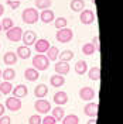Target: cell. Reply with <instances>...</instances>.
Instances as JSON below:
<instances>
[{"instance_id": "cell-1", "label": "cell", "mask_w": 123, "mask_h": 124, "mask_svg": "<svg viewBox=\"0 0 123 124\" xmlns=\"http://www.w3.org/2000/svg\"><path fill=\"white\" fill-rule=\"evenodd\" d=\"M21 20H23L24 24H35L37 21L40 20V13L38 10L35 7H27L23 10V13H21Z\"/></svg>"}, {"instance_id": "cell-2", "label": "cell", "mask_w": 123, "mask_h": 124, "mask_svg": "<svg viewBox=\"0 0 123 124\" xmlns=\"http://www.w3.org/2000/svg\"><path fill=\"white\" fill-rule=\"evenodd\" d=\"M33 68L37 69L38 72L47 70L50 68V59L44 54H37L33 56Z\"/></svg>"}, {"instance_id": "cell-3", "label": "cell", "mask_w": 123, "mask_h": 124, "mask_svg": "<svg viewBox=\"0 0 123 124\" xmlns=\"http://www.w3.org/2000/svg\"><path fill=\"white\" fill-rule=\"evenodd\" d=\"M55 38L61 44H67V42H69L71 39L74 38V31L71 30V28H68V27L60 28V30L57 31V34H55Z\"/></svg>"}, {"instance_id": "cell-4", "label": "cell", "mask_w": 123, "mask_h": 124, "mask_svg": "<svg viewBox=\"0 0 123 124\" xmlns=\"http://www.w3.org/2000/svg\"><path fill=\"white\" fill-rule=\"evenodd\" d=\"M95 20H96V16H95V11H93V10L84 8V10L79 13V21H81L82 24H85V25L92 24Z\"/></svg>"}, {"instance_id": "cell-5", "label": "cell", "mask_w": 123, "mask_h": 124, "mask_svg": "<svg viewBox=\"0 0 123 124\" xmlns=\"http://www.w3.org/2000/svg\"><path fill=\"white\" fill-rule=\"evenodd\" d=\"M34 108L38 114H48L51 111V103L47 99H37V101L34 103Z\"/></svg>"}, {"instance_id": "cell-6", "label": "cell", "mask_w": 123, "mask_h": 124, "mask_svg": "<svg viewBox=\"0 0 123 124\" xmlns=\"http://www.w3.org/2000/svg\"><path fill=\"white\" fill-rule=\"evenodd\" d=\"M21 35H23V28L21 27H11L10 30L6 31V37H7L9 41L11 42H18L21 41Z\"/></svg>"}, {"instance_id": "cell-7", "label": "cell", "mask_w": 123, "mask_h": 124, "mask_svg": "<svg viewBox=\"0 0 123 124\" xmlns=\"http://www.w3.org/2000/svg\"><path fill=\"white\" fill-rule=\"evenodd\" d=\"M95 96H96V92H95V89H93V87L84 86V87H81V89H79V97H81V100L92 101L93 99H95Z\"/></svg>"}, {"instance_id": "cell-8", "label": "cell", "mask_w": 123, "mask_h": 124, "mask_svg": "<svg viewBox=\"0 0 123 124\" xmlns=\"http://www.w3.org/2000/svg\"><path fill=\"white\" fill-rule=\"evenodd\" d=\"M4 107L7 108V110H10V111H18L21 108V99H17L14 96L7 97L6 103H4Z\"/></svg>"}, {"instance_id": "cell-9", "label": "cell", "mask_w": 123, "mask_h": 124, "mask_svg": "<svg viewBox=\"0 0 123 124\" xmlns=\"http://www.w3.org/2000/svg\"><path fill=\"white\" fill-rule=\"evenodd\" d=\"M21 41L26 46H31L34 45V42L37 41V34L35 31L28 30V31H23V35H21Z\"/></svg>"}, {"instance_id": "cell-10", "label": "cell", "mask_w": 123, "mask_h": 124, "mask_svg": "<svg viewBox=\"0 0 123 124\" xmlns=\"http://www.w3.org/2000/svg\"><path fill=\"white\" fill-rule=\"evenodd\" d=\"M50 41L47 38H37V41L34 42V49L37 54H45L50 48Z\"/></svg>"}, {"instance_id": "cell-11", "label": "cell", "mask_w": 123, "mask_h": 124, "mask_svg": "<svg viewBox=\"0 0 123 124\" xmlns=\"http://www.w3.org/2000/svg\"><path fill=\"white\" fill-rule=\"evenodd\" d=\"M84 113H85V116L95 118L98 116V103L96 101H88L84 107Z\"/></svg>"}, {"instance_id": "cell-12", "label": "cell", "mask_w": 123, "mask_h": 124, "mask_svg": "<svg viewBox=\"0 0 123 124\" xmlns=\"http://www.w3.org/2000/svg\"><path fill=\"white\" fill-rule=\"evenodd\" d=\"M40 20L43 21L44 24H50L53 23L55 20V14L54 11L51 10V8H45V10H41V13H40Z\"/></svg>"}, {"instance_id": "cell-13", "label": "cell", "mask_w": 123, "mask_h": 124, "mask_svg": "<svg viewBox=\"0 0 123 124\" xmlns=\"http://www.w3.org/2000/svg\"><path fill=\"white\" fill-rule=\"evenodd\" d=\"M53 100H54V103L57 104V106H64V104H67V103H68L69 97H68V94H67V92L60 90V92H57L54 94Z\"/></svg>"}, {"instance_id": "cell-14", "label": "cell", "mask_w": 123, "mask_h": 124, "mask_svg": "<svg viewBox=\"0 0 123 124\" xmlns=\"http://www.w3.org/2000/svg\"><path fill=\"white\" fill-rule=\"evenodd\" d=\"M69 70H71V66H69V62H64V61H60L55 63V72L58 73V75H62V76H65V75H68Z\"/></svg>"}, {"instance_id": "cell-15", "label": "cell", "mask_w": 123, "mask_h": 124, "mask_svg": "<svg viewBox=\"0 0 123 124\" xmlns=\"http://www.w3.org/2000/svg\"><path fill=\"white\" fill-rule=\"evenodd\" d=\"M11 93H13V96L17 97V99H23V97H26L28 94V87L26 85H17L16 87H13Z\"/></svg>"}, {"instance_id": "cell-16", "label": "cell", "mask_w": 123, "mask_h": 124, "mask_svg": "<svg viewBox=\"0 0 123 124\" xmlns=\"http://www.w3.org/2000/svg\"><path fill=\"white\" fill-rule=\"evenodd\" d=\"M24 78L28 82H35V80H38V78H40V72L37 69H34L33 66L27 68V69L24 70Z\"/></svg>"}, {"instance_id": "cell-17", "label": "cell", "mask_w": 123, "mask_h": 124, "mask_svg": "<svg viewBox=\"0 0 123 124\" xmlns=\"http://www.w3.org/2000/svg\"><path fill=\"white\" fill-rule=\"evenodd\" d=\"M48 94V86L44 85V83H40V85L35 86L34 89V96L37 99H45V96Z\"/></svg>"}, {"instance_id": "cell-18", "label": "cell", "mask_w": 123, "mask_h": 124, "mask_svg": "<svg viewBox=\"0 0 123 124\" xmlns=\"http://www.w3.org/2000/svg\"><path fill=\"white\" fill-rule=\"evenodd\" d=\"M50 85L53 86V87H61V86H64L65 85V76L58 75V73L53 75V76L50 78Z\"/></svg>"}, {"instance_id": "cell-19", "label": "cell", "mask_w": 123, "mask_h": 124, "mask_svg": "<svg viewBox=\"0 0 123 124\" xmlns=\"http://www.w3.org/2000/svg\"><path fill=\"white\" fill-rule=\"evenodd\" d=\"M16 55H17V58H20V59H28V58L31 56L30 46L20 45L18 48H17V52H16Z\"/></svg>"}, {"instance_id": "cell-20", "label": "cell", "mask_w": 123, "mask_h": 124, "mask_svg": "<svg viewBox=\"0 0 123 124\" xmlns=\"http://www.w3.org/2000/svg\"><path fill=\"white\" fill-rule=\"evenodd\" d=\"M17 55H16V52H13V51H9V52H6V54L3 55V62L7 65V66H13V65H16L17 63Z\"/></svg>"}, {"instance_id": "cell-21", "label": "cell", "mask_w": 123, "mask_h": 124, "mask_svg": "<svg viewBox=\"0 0 123 124\" xmlns=\"http://www.w3.org/2000/svg\"><path fill=\"white\" fill-rule=\"evenodd\" d=\"M51 116L54 117L57 121H61L64 116H65V110L62 106H57V107H51Z\"/></svg>"}, {"instance_id": "cell-22", "label": "cell", "mask_w": 123, "mask_h": 124, "mask_svg": "<svg viewBox=\"0 0 123 124\" xmlns=\"http://www.w3.org/2000/svg\"><path fill=\"white\" fill-rule=\"evenodd\" d=\"M69 7H71L72 11H75V13H81L85 8V1L84 0H71Z\"/></svg>"}, {"instance_id": "cell-23", "label": "cell", "mask_w": 123, "mask_h": 124, "mask_svg": "<svg viewBox=\"0 0 123 124\" xmlns=\"http://www.w3.org/2000/svg\"><path fill=\"white\" fill-rule=\"evenodd\" d=\"M1 78L6 80V82H11L16 78V70L11 66H7L4 70H1Z\"/></svg>"}, {"instance_id": "cell-24", "label": "cell", "mask_w": 123, "mask_h": 124, "mask_svg": "<svg viewBox=\"0 0 123 124\" xmlns=\"http://www.w3.org/2000/svg\"><path fill=\"white\" fill-rule=\"evenodd\" d=\"M86 73H88V76L92 82H96V80L100 79V68H98V66L89 68V70H86Z\"/></svg>"}, {"instance_id": "cell-25", "label": "cell", "mask_w": 123, "mask_h": 124, "mask_svg": "<svg viewBox=\"0 0 123 124\" xmlns=\"http://www.w3.org/2000/svg\"><path fill=\"white\" fill-rule=\"evenodd\" d=\"M58 55H60V49H58L55 45H50L48 51L45 52V56L50 59V62H51V61H55V59L58 58Z\"/></svg>"}, {"instance_id": "cell-26", "label": "cell", "mask_w": 123, "mask_h": 124, "mask_svg": "<svg viewBox=\"0 0 123 124\" xmlns=\"http://www.w3.org/2000/svg\"><path fill=\"white\" fill-rule=\"evenodd\" d=\"M75 72H77L78 75H85L86 73V70H88V63L85 61H78L75 63Z\"/></svg>"}, {"instance_id": "cell-27", "label": "cell", "mask_w": 123, "mask_h": 124, "mask_svg": "<svg viewBox=\"0 0 123 124\" xmlns=\"http://www.w3.org/2000/svg\"><path fill=\"white\" fill-rule=\"evenodd\" d=\"M58 58H60V61H64V62L72 61V59H74V51H71V49H65V51L60 52Z\"/></svg>"}, {"instance_id": "cell-28", "label": "cell", "mask_w": 123, "mask_h": 124, "mask_svg": "<svg viewBox=\"0 0 123 124\" xmlns=\"http://www.w3.org/2000/svg\"><path fill=\"white\" fill-rule=\"evenodd\" d=\"M53 4L51 0H35L34 1V6L37 10H45V8H50Z\"/></svg>"}, {"instance_id": "cell-29", "label": "cell", "mask_w": 123, "mask_h": 124, "mask_svg": "<svg viewBox=\"0 0 123 124\" xmlns=\"http://www.w3.org/2000/svg\"><path fill=\"white\" fill-rule=\"evenodd\" d=\"M96 52V48L93 46L92 42H86V44H84L82 45V54L86 55V56H91V55H93Z\"/></svg>"}, {"instance_id": "cell-30", "label": "cell", "mask_w": 123, "mask_h": 124, "mask_svg": "<svg viewBox=\"0 0 123 124\" xmlns=\"http://www.w3.org/2000/svg\"><path fill=\"white\" fill-rule=\"evenodd\" d=\"M62 124H79V117L77 114H67L61 120Z\"/></svg>"}, {"instance_id": "cell-31", "label": "cell", "mask_w": 123, "mask_h": 124, "mask_svg": "<svg viewBox=\"0 0 123 124\" xmlns=\"http://www.w3.org/2000/svg\"><path fill=\"white\" fill-rule=\"evenodd\" d=\"M13 90V85H11V82H1L0 83V93L1 94H10Z\"/></svg>"}, {"instance_id": "cell-32", "label": "cell", "mask_w": 123, "mask_h": 124, "mask_svg": "<svg viewBox=\"0 0 123 124\" xmlns=\"http://www.w3.org/2000/svg\"><path fill=\"white\" fill-rule=\"evenodd\" d=\"M54 23H55V28L60 30V28H65L68 25V20L65 17H57L54 20Z\"/></svg>"}, {"instance_id": "cell-33", "label": "cell", "mask_w": 123, "mask_h": 124, "mask_svg": "<svg viewBox=\"0 0 123 124\" xmlns=\"http://www.w3.org/2000/svg\"><path fill=\"white\" fill-rule=\"evenodd\" d=\"M0 24H1V30H4V31H7V30H10L11 27H14V21H13L10 17H4L3 21Z\"/></svg>"}, {"instance_id": "cell-34", "label": "cell", "mask_w": 123, "mask_h": 124, "mask_svg": "<svg viewBox=\"0 0 123 124\" xmlns=\"http://www.w3.org/2000/svg\"><path fill=\"white\" fill-rule=\"evenodd\" d=\"M6 4H7L11 10H17V8L20 7L21 1H18V0H7V1H6Z\"/></svg>"}, {"instance_id": "cell-35", "label": "cell", "mask_w": 123, "mask_h": 124, "mask_svg": "<svg viewBox=\"0 0 123 124\" xmlns=\"http://www.w3.org/2000/svg\"><path fill=\"white\" fill-rule=\"evenodd\" d=\"M41 124H57V120L51 114H47L44 118H41Z\"/></svg>"}, {"instance_id": "cell-36", "label": "cell", "mask_w": 123, "mask_h": 124, "mask_svg": "<svg viewBox=\"0 0 123 124\" xmlns=\"http://www.w3.org/2000/svg\"><path fill=\"white\" fill-rule=\"evenodd\" d=\"M28 124H41V116L40 114H33V116H30Z\"/></svg>"}, {"instance_id": "cell-37", "label": "cell", "mask_w": 123, "mask_h": 124, "mask_svg": "<svg viewBox=\"0 0 123 124\" xmlns=\"http://www.w3.org/2000/svg\"><path fill=\"white\" fill-rule=\"evenodd\" d=\"M92 44H93V46L96 48V51H100V45H99V37L98 35H95L92 38Z\"/></svg>"}, {"instance_id": "cell-38", "label": "cell", "mask_w": 123, "mask_h": 124, "mask_svg": "<svg viewBox=\"0 0 123 124\" xmlns=\"http://www.w3.org/2000/svg\"><path fill=\"white\" fill-rule=\"evenodd\" d=\"M0 124H11L10 116H1L0 117Z\"/></svg>"}, {"instance_id": "cell-39", "label": "cell", "mask_w": 123, "mask_h": 124, "mask_svg": "<svg viewBox=\"0 0 123 124\" xmlns=\"http://www.w3.org/2000/svg\"><path fill=\"white\" fill-rule=\"evenodd\" d=\"M4 111H6V107H4V104H1V103H0V117L4 116Z\"/></svg>"}, {"instance_id": "cell-40", "label": "cell", "mask_w": 123, "mask_h": 124, "mask_svg": "<svg viewBox=\"0 0 123 124\" xmlns=\"http://www.w3.org/2000/svg\"><path fill=\"white\" fill-rule=\"evenodd\" d=\"M86 124H96V118H89L86 121Z\"/></svg>"}, {"instance_id": "cell-41", "label": "cell", "mask_w": 123, "mask_h": 124, "mask_svg": "<svg viewBox=\"0 0 123 124\" xmlns=\"http://www.w3.org/2000/svg\"><path fill=\"white\" fill-rule=\"evenodd\" d=\"M3 14H4V6H3V4L0 3V17H1Z\"/></svg>"}, {"instance_id": "cell-42", "label": "cell", "mask_w": 123, "mask_h": 124, "mask_svg": "<svg viewBox=\"0 0 123 124\" xmlns=\"http://www.w3.org/2000/svg\"><path fill=\"white\" fill-rule=\"evenodd\" d=\"M0 78H1V69H0Z\"/></svg>"}, {"instance_id": "cell-43", "label": "cell", "mask_w": 123, "mask_h": 124, "mask_svg": "<svg viewBox=\"0 0 123 124\" xmlns=\"http://www.w3.org/2000/svg\"><path fill=\"white\" fill-rule=\"evenodd\" d=\"M0 31H1V24H0Z\"/></svg>"}, {"instance_id": "cell-44", "label": "cell", "mask_w": 123, "mask_h": 124, "mask_svg": "<svg viewBox=\"0 0 123 124\" xmlns=\"http://www.w3.org/2000/svg\"><path fill=\"white\" fill-rule=\"evenodd\" d=\"M91 1H92V3H95V0H91Z\"/></svg>"}, {"instance_id": "cell-45", "label": "cell", "mask_w": 123, "mask_h": 124, "mask_svg": "<svg viewBox=\"0 0 123 124\" xmlns=\"http://www.w3.org/2000/svg\"><path fill=\"white\" fill-rule=\"evenodd\" d=\"M18 1H23V0H18Z\"/></svg>"}, {"instance_id": "cell-46", "label": "cell", "mask_w": 123, "mask_h": 124, "mask_svg": "<svg viewBox=\"0 0 123 124\" xmlns=\"http://www.w3.org/2000/svg\"><path fill=\"white\" fill-rule=\"evenodd\" d=\"M0 48H1V45H0Z\"/></svg>"}]
</instances>
